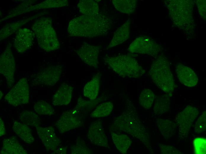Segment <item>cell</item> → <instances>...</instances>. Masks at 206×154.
<instances>
[{"mask_svg": "<svg viewBox=\"0 0 206 154\" xmlns=\"http://www.w3.org/2000/svg\"><path fill=\"white\" fill-rule=\"evenodd\" d=\"M112 24L111 20L102 13L83 15L70 21L67 31L72 36L93 38L106 34Z\"/></svg>", "mask_w": 206, "mask_h": 154, "instance_id": "1", "label": "cell"}, {"mask_svg": "<svg viewBox=\"0 0 206 154\" xmlns=\"http://www.w3.org/2000/svg\"><path fill=\"white\" fill-rule=\"evenodd\" d=\"M123 131L139 140L151 153H153L149 133L135 109L130 107L114 119L110 131Z\"/></svg>", "mask_w": 206, "mask_h": 154, "instance_id": "2", "label": "cell"}, {"mask_svg": "<svg viewBox=\"0 0 206 154\" xmlns=\"http://www.w3.org/2000/svg\"><path fill=\"white\" fill-rule=\"evenodd\" d=\"M173 24L186 34H193L195 23L193 17L194 1L189 0H170L165 1Z\"/></svg>", "mask_w": 206, "mask_h": 154, "instance_id": "3", "label": "cell"}, {"mask_svg": "<svg viewBox=\"0 0 206 154\" xmlns=\"http://www.w3.org/2000/svg\"><path fill=\"white\" fill-rule=\"evenodd\" d=\"M149 74L153 82L163 92L168 94L173 92L176 85L169 61L165 56L160 55L153 62Z\"/></svg>", "mask_w": 206, "mask_h": 154, "instance_id": "4", "label": "cell"}, {"mask_svg": "<svg viewBox=\"0 0 206 154\" xmlns=\"http://www.w3.org/2000/svg\"><path fill=\"white\" fill-rule=\"evenodd\" d=\"M109 67L119 76L124 78H137L145 73V70L137 60L129 54L110 57L106 55L104 58Z\"/></svg>", "mask_w": 206, "mask_h": 154, "instance_id": "5", "label": "cell"}, {"mask_svg": "<svg viewBox=\"0 0 206 154\" xmlns=\"http://www.w3.org/2000/svg\"><path fill=\"white\" fill-rule=\"evenodd\" d=\"M32 28L36 35L39 46L46 52L59 49L60 44L54 28L52 20L44 17L37 20Z\"/></svg>", "mask_w": 206, "mask_h": 154, "instance_id": "6", "label": "cell"}, {"mask_svg": "<svg viewBox=\"0 0 206 154\" xmlns=\"http://www.w3.org/2000/svg\"><path fill=\"white\" fill-rule=\"evenodd\" d=\"M199 114L198 108L188 105L176 115L174 121L180 139L184 140L187 137L192 124Z\"/></svg>", "mask_w": 206, "mask_h": 154, "instance_id": "7", "label": "cell"}, {"mask_svg": "<svg viewBox=\"0 0 206 154\" xmlns=\"http://www.w3.org/2000/svg\"><path fill=\"white\" fill-rule=\"evenodd\" d=\"M4 99L9 104L15 107L28 103L29 89L27 79H20L5 95Z\"/></svg>", "mask_w": 206, "mask_h": 154, "instance_id": "8", "label": "cell"}, {"mask_svg": "<svg viewBox=\"0 0 206 154\" xmlns=\"http://www.w3.org/2000/svg\"><path fill=\"white\" fill-rule=\"evenodd\" d=\"M162 49V47L152 38L143 35L137 38L130 45L128 50L131 53L156 56Z\"/></svg>", "mask_w": 206, "mask_h": 154, "instance_id": "9", "label": "cell"}, {"mask_svg": "<svg viewBox=\"0 0 206 154\" xmlns=\"http://www.w3.org/2000/svg\"><path fill=\"white\" fill-rule=\"evenodd\" d=\"M9 46H7L0 57V73L5 78L9 88L14 83L15 70V59Z\"/></svg>", "mask_w": 206, "mask_h": 154, "instance_id": "10", "label": "cell"}, {"mask_svg": "<svg viewBox=\"0 0 206 154\" xmlns=\"http://www.w3.org/2000/svg\"><path fill=\"white\" fill-rule=\"evenodd\" d=\"M83 125V121L81 118L73 109L64 111L55 124L60 134L81 127Z\"/></svg>", "mask_w": 206, "mask_h": 154, "instance_id": "11", "label": "cell"}, {"mask_svg": "<svg viewBox=\"0 0 206 154\" xmlns=\"http://www.w3.org/2000/svg\"><path fill=\"white\" fill-rule=\"evenodd\" d=\"M62 69V66L60 65L45 68L34 75L33 77V81L36 84L54 86L59 80Z\"/></svg>", "mask_w": 206, "mask_h": 154, "instance_id": "12", "label": "cell"}, {"mask_svg": "<svg viewBox=\"0 0 206 154\" xmlns=\"http://www.w3.org/2000/svg\"><path fill=\"white\" fill-rule=\"evenodd\" d=\"M100 47L83 42L80 48L75 51L78 56L85 63L96 68H98V56Z\"/></svg>", "mask_w": 206, "mask_h": 154, "instance_id": "13", "label": "cell"}, {"mask_svg": "<svg viewBox=\"0 0 206 154\" xmlns=\"http://www.w3.org/2000/svg\"><path fill=\"white\" fill-rule=\"evenodd\" d=\"M87 137L91 142L98 146L110 148L107 137L100 120L92 122L89 126Z\"/></svg>", "mask_w": 206, "mask_h": 154, "instance_id": "14", "label": "cell"}, {"mask_svg": "<svg viewBox=\"0 0 206 154\" xmlns=\"http://www.w3.org/2000/svg\"><path fill=\"white\" fill-rule=\"evenodd\" d=\"M36 129L38 137L47 151H54L60 145L61 141L56 136L53 127L39 126Z\"/></svg>", "mask_w": 206, "mask_h": 154, "instance_id": "15", "label": "cell"}, {"mask_svg": "<svg viewBox=\"0 0 206 154\" xmlns=\"http://www.w3.org/2000/svg\"><path fill=\"white\" fill-rule=\"evenodd\" d=\"M34 36V33L28 28L18 29L14 42L15 47L19 53L25 52L30 47Z\"/></svg>", "mask_w": 206, "mask_h": 154, "instance_id": "16", "label": "cell"}, {"mask_svg": "<svg viewBox=\"0 0 206 154\" xmlns=\"http://www.w3.org/2000/svg\"><path fill=\"white\" fill-rule=\"evenodd\" d=\"M178 78L181 84L187 87L195 86L198 81V76L191 68L178 63L175 67Z\"/></svg>", "mask_w": 206, "mask_h": 154, "instance_id": "17", "label": "cell"}, {"mask_svg": "<svg viewBox=\"0 0 206 154\" xmlns=\"http://www.w3.org/2000/svg\"><path fill=\"white\" fill-rule=\"evenodd\" d=\"M73 88L62 83L52 96V102L54 106L66 105L70 102Z\"/></svg>", "mask_w": 206, "mask_h": 154, "instance_id": "18", "label": "cell"}, {"mask_svg": "<svg viewBox=\"0 0 206 154\" xmlns=\"http://www.w3.org/2000/svg\"><path fill=\"white\" fill-rule=\"evenodd\" d=\"M131 23V20L129 18L117 29L106 49L121 44L129 38Z\"/></svg>", "mask_w": 206, "mask_h": 154, "instance_id": "19", "label": "cell"}, {"mask_svg": "<svg viewBox=\"0 0 206 154\" xmlns=\"http://www.w3.org/2000/svg\"><path fill=\"white\" fill-rule=\"evenodd\" d=\"M1 154H27L28 152L19 143L16 137L5 138L0 151Z\"/></svg>", "mask_w": 206, "mask_h": 154, "instance_id": "20", "label": "cell"}, {"mask_svg": "<svg viewBox=\"0 0 206 154\" xmlns=\"http://www.w3.org/2000/svg\"><path fill=\"white\" fill-rule=\"evenodd\" d=\"M101 74L98 72L85 85L83 90L84 96L90 100H94L97 98L99 90L101 83Z\"/></svg>", "mask_w": 206, "mask_h": 154, "instance_id": "21", "label": "cell"}, {"mask_svg": "<svg viewBox=\"0 0 206 154\" xmlns=\"http://www.w3.org/2000/svg\"><path fill=\"white\" fill-rule=\"evenodd\" d=\"M156 122L162 135L165 139H168L176 133L177 127L175 123L166 119L158 118Z\"/></svg>", "mask_w": 206, "mask_h": 154, "instance_id": "22", "label": "cell"}, {"mask_svg": "<svg viewBox=\"0 0 206 154\" xmlns=\"http://www.w3.org/2000/svg\"><path fill=\"white\" fill-rule=\"evenodd\" d=\"M12 129L15 133L26 143L30 144L34 141L31 131L27 125L14 121Z\"/></svg>", "mask_w": 206, "mask_h": 154, "instance_id": "23", "label": "cell"}, {"mask_svg": "<svg viewBox=\"0 0 206 154\" xmlns=\"http://www.w3.org/2000/svg\"><path fill=\"white\" fill-rule=\"evenodd\" d=\"M113 142L118 150L121 153L126 154L132 141L126 134H118L110 131Z\"/></svg>", "mask_w": 206, "mask_h": 154, "instance_id": "24", "label": "cell"}, {"mask_svg": "<svg viewBox=\"0 0 206 154\" xmlns=\"http://www.w3.org/2000/svg\"><path fill=\"white\" fill-rule=\"evenodd\" d=\"M170 106V97L168 94L157 96L153 107L154 113L156 116H161L169 110Z\"/></svg>", "mask_w": 206, "mask_h": 154, "instance_id": "25", "label": "cell"}, {"mask_svg": "<svg viewBox=\"0 0 206 154\" xmlns=\"http://www.w3.org/2000/svg\"><path fill=\"white\" fill-rule=\"evenodd\" d=\"M137 1L136 0H113L112 2L118 11L123 13L131 14L134 12Z\"/></svg>", "mask_w": 206, "mask_h": 154, "instance_id": "26", "label": "cell"}, {"mask_svg": "<svg viewBox=\"0 0 206 154\" xmlns=\"http://www.w3.org/2000/svg\"><path fill=\"white\" fill-rule=\"evenodd\" d=\"M77 7L80 12L83 15H93L99 13L98 4L94 0H80Z\"/></svg>", "mask_w": 206, "mask_h": 154, "instance_id": "27", "label": "cell"}, {"mask_svg": "<svg viewBox=\"0 0 206 154\" xmlns=\"http://www.w3.org/2000/svg\"><path fill=\"white\" fill-rule=\"evenodd\" d=\"M19 118L22 123L36 128L40 126L41 124L38 116L32 111L25 110L22 111L20 113Z\"/></svg>", "mask_w": 206, "mask_h": 154, "instance_id": "28", "label": "cell"}, {"mask_svg": "<svg viewBox=\"0 0 206 154\" xmlns=\"http://www.w3.org/2000/svg\"><path fill=\"white\" fill-rule=\"evenodd\" d=\"M113 108L112 103L110 102L100 104L90 114L92 118H99L107 116L112 112Z\"/></svg>", "mask_w": 206, "mask_h": 154, "instance_id": "29", "label": "cell"}, {"mask_svg": "<svg viewBox=\"0 0 206 154\" xmlns=\"http://www.w3.org/2000/svg\"><path fill=\"white\" fill-rule=\"evenodd\" d=\"M68 5L67 0H48L41 3L30 7L28 10H31L40 9L61 7Z\"/></svg>", "mask_w": 206, "mask_h": 154, "instance_id": "30", "label": "cell"}, {"mask_svg": "<svg viewBox=\"0 0 206 154\" xmlns=\"http://www.w3.org/2000/svg\"><path fill=\"white\" fill-rule=\"evenodd\" d=\"M155 94L149 89H144L141 92L139 97V103L145 109H149L152 106L154 99Z\"/></svg>", "mask_w": 206, "mask_h": 154, "instance_id": "31", "label": "cell"}, {"mask_svg": "<svg viewBox=\"0 0 206 154\" xmlns=\"http://www.w3.org/2000/svg\"><path fill=\"white\" fill-rule=\"evenodd\" d=\"M33 107L36 112L39 115H51L54 114V110L53 107L44 100L36 102Z\"/></svg>", "mask_w": 206, "mask_h": 154, "instance_id": "32", "label": "cell"}, {"mask_svg": "<svg viewBox=\"0 0 206 154\" xmlns=\"http://www.w3.org/2000/svg\"><path fill=\"white\" fill-rule=\"evenodd\" d=\"M95 100H86L79 97L76 105L73 110L78 114L80 113L84 114L87 113L88 111H90L93 107Z\"/></svg>", "mask_w": 206, "mask_h": 154, "instance_id": "33", "label": "cell"}, {"mask_svg": "<svg viewBox=\"0 0 206 154\" xmlns=\"http://www.w3.org/2000/svg\"><path fill=\"white\" fill-rule=\"evenodd\" d=\"M71 154H91L92 153L91 150L86 145L84 140L78 139L75 144L70 146Z\"/></svg>", "mask_w": 206, "mask_h": 154, "instance_id": "34", "label": "cell"}, {"mask_svg": "<svg viewBox=\"0 0 206 154\" xmlns=\"http://www.w3.org/2000/svg\"><path fill=\"white\" fill-rule=\"evenodd\" d=\"M194 153L196 154L206 153V139L203 137H197L193 140Z\"/></svg>", "mask_w": 206, "mask_h": 154, "instance_id": "35", "label": "cell"}, {"mask_svg": "<svg viewBox=\"0 0 206 154\" xmlns=\"http://www.w3.org/2000/svg\"><path fill=\"white\" fill-rule=\"evenodd\" d=\"M206 129V112L205 111L199 116L195 123L194 131L195 133L200 134Z\"/></svg>", "mask_w": 206, "mask_h": 154, "instance_id": "36", "label": "cell"}, {"mask_svg": "<svg viewBox=\"0 0 206 154\" xmlns=\"http://www.w3.org/2000/svg\"><path fill=\"white\" fill-rule=\"evenodd\" d=\"M19 23H12L6 25L0 31V40L4 39L11 35L21 26Z\"/></svg>", "mask_w": 206, "mask_h": 154, "instance_id": "37", "label": "cell"}, {"mask_svg": "<svg viewBox=\"0 0 206 154\" xmlns=\"http://www.w3.org/2000/svg\"><path fill=\"white\" fill-rule=\"evenodd\" d=\"M161 154H182L181 152L173 146L164 145L161 143L158 144Z\"/></svg>", "mask_w": 206, "mask_h": 154, "instance_id": "38", "label": "cell"}, {"mask_svg": "<svg viewBox=\"0 0 206 154\" xmlns=\"http://www.w3.org/2000/svg\"><path fill=\"white\" fill-rule=\"evenodd\" d=\"M197 5L201 17L206 20V0H197Z\"/></svg>", "mask_w": 206, "mask_h": 154, "instance_id": "39", "label": "cell"}, {"mask_svg": "<svg viewBox=\"0 0 206 154\" xmlns=\"http://www.w3.org/2000/svg\"><path fill=\"white\" fill-rule=\"evenodd\" d=\"M67 148L66 147H58L55 150L52 151V153L54 154H66L67 153Z\"/></svg>", "mask_w": 206, "mask_h": 154, "instance_id": "40", "label": "cell"}, {"mask_svg": "<svg viewBox=\"0 0 206 154\" xmlns=\"http://www.w3.org/2000/svg\"><path fill=\"white\" fill-rule=\"evenodd\" d=\"M6 134L4 123L1 118H0V136H2Z\"/></svg>", "mask_w": 206, "mask_h": 154, "instance_id": "41", "label": "cell"}, {"mask_svg": "<svg viewBox=\"0 0 206 154\" xmlns=\"http://www.w3.org/2000/svg\"><path fill=\"white\" fill-rule=\"evenodd\" d=\"M0 100H1V98H2V96H3V94L2 92H1V91H0Z\"/></svg>", "mask_w": 206, "mask_h": 154, "instance_id": "42", "label": "cell"}]
</instances>
